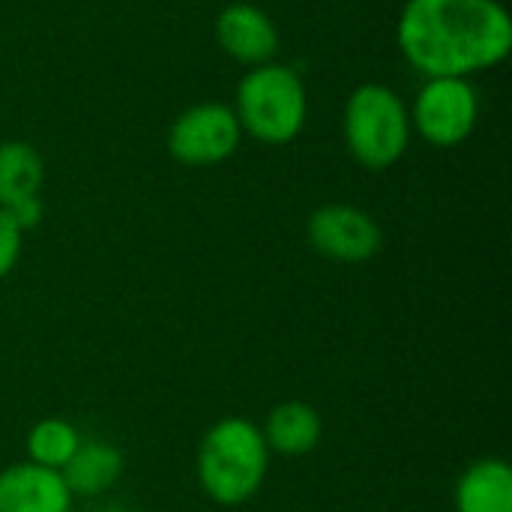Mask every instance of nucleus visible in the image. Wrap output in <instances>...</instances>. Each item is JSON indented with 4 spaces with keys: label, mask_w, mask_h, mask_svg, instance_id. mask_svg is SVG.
Instances as JSON below:
<instances>
[{
    "label": "nucleus",
    "mask_w": 512,
    "mask_h": 512,
    "mask_svg": "<svg viewBox=\"0 0 512 512\" xmlns=\"http://www.w3.org/2000/svg\"><path fill=\"white\" fill-rule=\"evenodd\" d=\"M396 39L426 78H471L512 51V18L498 0H408Z\"/></svg>",
    "instance_id": "obj_1"
},
{
    "label": "nucleus",
    "mask_w": 512,
    "mask_h": 512,
    "mask_svg": "<svg viewBox=\"0 0 512 512\" xmlns=\"http://www.w3.org/2000/svg\"><path fill=\"white\" fill-rule=\"evenodd\" d=\"M201 492L219 507H240L252 501L270 471V450L264 435L246 417L216 420L198 444Z\"/></svg>",
    "instance_id": "obj_2"
},
{
    "label": "nucleus",
    "mask_w": 512,
    "mask_h": 512,
    "mask_svg": "<svg viewBox=\"0 0 512 512\" xmlns=\"http://www.w3.org/2000/svg\"><path fill=\"white\" fill-rule=\"evenodd\" d=\"M306 111V87L291 66L273 60L252 66L237 84L234 114L240 129L261 144L279 147L294 141L303 132Z\"/></svg>",
    "instance_id": "obj_3"
},
{
    "label": "nucleus",
    "mask_w": 512,
    "mask_h": 512,
    "mask_svg": "<svg viewBox=\"0 0 512 512\" xmlns=\"http://www.w3.org/2000/svg\"><path fill=\"white\" fill-rule=\"evenodd\" d=\"M345 147L369 171L396 165L411 141V114L387 84H360L342 114Z\"/></svg>",
    "instance_id": "obj_4"
},
{
    "label": "nucleus",
    "mask_w": 512,
    "mask_h": 512,
    "mask_svg": "<svg viewBox=\"0 0 512 512\" xmlns=\"http://www.w3.org/2000/svg\"><path fill=\"white\" fill-rule=\"evenodd\" d=\"M408 114L411 129H417L426 144L447 150L471 138L480 117V99L468 78H426L414 111Z\"/></svg>",
    "instance_id": "obj_5"
},
{
    "label": "nucleus",
    "mask_w": 512,
    "mask_h": 512,
    "mask_svg": "<svg viewBox=\"0 0 512 512\" xmlns=\"http://www.w3.org/2000/svg\"><path fill=\"white\" fill-rule=\"evenodd\" d=\"M243 129L231 105L201 102L186 108L168 129V153L189 168H210L234 156Z\"/></svg>",
    "instance_id": "obj_6"
},
{
    "label": "nucleus",
    "mask_w": 512,
    "mask_h": 512,
    "mask_svg": "<svg viewBox=\"0 0 512 512\" xmlns=\"http://www.w3.org/2000/svg\"><path fill=\"white\" fill-rule=\"evenodd\" d=\"M312 249L339 264H363L384 246L381 225L354 204H324L306 222Z\"/></svg>",
    "instance_id": "obj_7"
},
{
    "label": "nucleus",
    "mask_w": 512,
    "mask_h": 512,
    "mask_svg": "<svg viewBox=\"0 0 512 512\" xmlns=\"http://www.w3.org/2000/svg\"><path fill=\"white\" fill-rule=\"evenodd\" d=\"M42 183L45 165L42 156L27 141L0 144V210H6L21 231H30L42 222Z\"/></svg>",
    "instance_id": "obj_8"
},
{
    "label": "nucleus",
    "mask_w": 512,
    "mask_h": 512,
    "mask_svg": "<svg viewBox=\"0 0 512 512\" xmlns=\"http://www.w3.org/2000/svg\"><path fill=\"white\" fill-rule=\"evenodd\" d=\"M72 501L60 471L27 459L0 471V512H69Z\"/></svg>",
    "instance_id": "obj_9"
},
{
    "label": "nucleus",
    "mask_w": 512,
    "mask_h": 512,
    "mask_svg": "<svg viewBox=\"0 0 512 512\" xmlns=\"http://www.w3.org/2000/svg\"><path fill=\"white\" fill-rule=\"evenodd\" d=\"M216 39L225 54L237 63L261 66L270 63L279 48V30L273 18L252 3H231L216 18Z\"/></svg>",
    "instance_id": "obj_10"
},
{
    "label": "nucleus",
    "mask_w": 512,
    "mask_h": 512,
    "mask_svg": "<svg viewBox=\"0 0 512 512\" xmlns=\"http://www.w3.org/2000/svg\"><path fill=\"white\" fill-rule=\"evenodd\" d=\"M456 512H512V468L507 459H477L453 489Z\"/></svg>",
    "instance_id": "obj_11"
},
{
    "label": "nucleus",
    "mask_w": 512,
    "mask_h": 512,
    "mask_svg": "<svg viewBox=\"0 0 512 512\" xmlns=\"http://www.w3.org/2000/svg\"><path fill=\"white\" fill-rule=\"evenodd\" d=\"M261 435H264V444H267L270 453L306 456L321 444L324 420L306 402H282L267 414V420L261 426Z\"/></svg>",
    "instance_id": "obj_12"
},
{
    "label": "nucleus",
    "mask_w": 512,
    "mask_h": 512,
    "mask_svg": "<svg viewBox=\"0 0 512 512\" xmlns=\"http://www.w3.org/2000/svg\"><path fill=\"white\" fill-rule=\"evenodd\" d=\"M60 474L72 498H99L123 477V456L108 441H81Z\"/></svg>",
    "instance_id": "obj_13"
},
{
    "label": "nucleus",
    "mask_w": 512,
    "mask_h": 512,
    "mask_svg": "<svg viewBox=\"0 0 512 512\" xmlns=\"http://www.w3.org/2000/svg\"><path fill=\"white\" fill-rule=\"evenodd\" d=\"M81 435L72 423L60 420V417H45L39 423H33V429L27 432V462L51 468V471H63L69 465V459L75 456V450L81 447Z\"/></svg>",
    "instance_id": "obj_14"
},
{
    "label": "nucleus",
    "mask_w": 512,
    "mask_h": 512,
    "mask_svg": "<svg viewBox=\"0 0 512 512\" xmlns=\"http://www.w3.org/2000/svg\"><path fill=\"white\" fill-rule=\"evenodd\" d=\"M21 246H24V231L15 225V219L0 210V279H6L18 258H21Z\"/></svg>",
    "instance_id": "obj_15"
}]
</instances>
